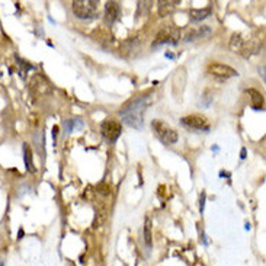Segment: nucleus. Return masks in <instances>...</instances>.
<instances>
[{
	"label": "nucleus",
	"mask_w": 266,
	"mask_h": 266,
	"mask_svg": "<svg viewBox=\"0 0 266 266\" xmlns=\"http://www.w3.org/2000/svg\"><path fill=\"white\" fill-rule=\"evenodd\" d=\"M121 16V6L118 1H106L105 4V19L108 24H114Z\"/></svg>",
	"instance_id": "obj_10"
},
{
	"label": "nucleus",
	"mask_w": 266,
	"mask_h": 266,
	"mask_svg": "<svg viewBox=\"0 0 266 266\" xmlns=\"http://www.w3.org/2000/svg\"><path fill=\"white\" fill-rule=\"evenodd\" d=\"M30 89H31V92H32L35 96L47 95V93H50V90H51L48 82H47L42 76H39V74L33 76L32 79H31V82H30Z\"/></svg>",
	"instance_id": "obj_9"
},
{
	"label": "nucleus",
	"mask_w": 266,
	"mask_h": 266,
	"mask_svg": "<svg viewBox=\"0 0 266 266\" xmlns=\"http://www.w3.org/2000/svg\"><path fill=\"white\" fill-rule=\"evenodd\" d=\"M100 133H102V135H103L108 141L114 143V141L118 140V137L122 133V125H121L119 121H117V119H114V118H108V119H105V121L102 122V125H100Z\"/></svg>",
	"instance_id": "obj_5"
},
{
	"label": "nucleus",
	"mask_w": 266,
	"mask_h": 266,
	"mask_svg": "<svg viewBox=\"0 0 266 266\" xmlns=\"http://www.w3.org/2000/svg\"><path fill=\"white\" fill-rule=\"evenodd\" d=\"M41 135H42V133H38L36 135H35V144H36V150H38V153L41 151V154H44V138L39 141V138H41Z\"/></svg>",
	"instance_id": "obj_17"
},
{
	"label": "nucleus",
	"mask_w": 266,
	"mask_h": 266,
	"mask_svg": "<svg viewBox=\"0 0 266 266\" xmlns=\"http://www.w3.org/2000/svg\"><path fill=\"white\" fill-rule=\"evenodd\" d=\"M208 33H209V27H202V28H198V30H195V31L188 33V35L185 36V41H186V42L195 41V39H198V38H204V36L208 35Z\"/></svg>",
	"instance_id": "obj_15"
},
{
	"label": "nucleus",
	"mask_w": 266,
	"mask_h": 266,
	"mask_svg": "<svg viewBox=\"0 0 266 266\" xmlns=\"http://www.w3.org/2000/svg\"><path fill=\"white\" fill-rule=\"evenodd\" d=\"M208 73L217 79H230L237 76V71L230 66L221 64V63H211L208 66Z\"/></svg>",
	"instance_id": "obj_8"
},
{
	"label": "nucleus",
	"mask_w": 266,
	"mask_h": 266,
	"mask_svg": "<svg viewBox=\"0 0 266 266\" xmlns=\"http://www.w3.org/2000/svg\"><path fill=\"white\" fill-rule=\"evenodd\" d=\"M259 74H261V77L264 79V82L266 83V66L259 67Z\"/></svg>",
	"instance_id": "obj_19"
},
{
	"label": "nucleus",
	"mask_w": 266,
	"mask_h": 266,
	"mask_svg": "<svg viewBox=\"0 0 266 266\" xmlns=\"http://www.w3.org/2000/svg\"><path fill=\"white\" fill-rule=\"evenodd\" d=\"M143 233H144V243L147 246V250H151V247H153V221L150 217H147L144 221Z\"/></svg>",
	"instance_id": "obj_11"
},
{
	"label": "nucleus",
	"mask_w": 266,
	"mask_h": 266,
	"mask_svg": "<svg viewBox=\"0 0 266 266\" xmlns=\"http://www.w3.org/2000/svg\"><path fill=\"white\" fill-rule=\"evenodd\" d=\"M182 124L195 131H209V122L205 117L201 115H189L182 118Z\"/></svg>",
	"instance_id": "obj_7"
},
{
	"label": "nucleus",
	"mask_w": 266,
	"mask_h": 266,
	"mask_svg": "<svg viewBox=\"0 0 266 266\" xmlns=\"http://www.w3.org/2000/svg\"><path fill=\"white\" fill-rule=\"evenodd\" d=\"M180 38V32L177 28L175 27H163L157 36H156V41H154V45H163V44H170V45H175L177 44Z\"/></svg>",
	"instance_id": "obj_6"
},
{
	"label": "nucleus",
	"mask_w": 266,
	"mask_h": 266,
	"mask_svg": "<svg viewBox=\"0 0 266 266\" xmlns=\"http://www.w3.org/2000/svg\"><path fill=\"white\" fill-rule=\"evenodd\" d=\"M209 15H211V9H209V7H207V9H192V10L189 12L191 19L195 21V22L204 21V19L208 18Z\"/></svg>",
	"instance_id": "obj_14"
},
{
	"label": "nucleus",
	"mask_w": 266,
	"mask_h": 266,
	"mask_svg": "<svg viewBox=\"0 0 266 266\" xmlns=\"http://www.w3.org/2000/svg\"><path fill=\"white\" fill-rule=\"evenodd\" d=\"M74 16L79 19H93L99 13V1L95 0H74L71 3Z\"/></svg>",
	"instance_id": "obj_2"
},
{
	"label": "nucleus",
	"mask_w": 266,
	"mask_h": 266,
	"mask_svg": "<svg viewBox=\"0 0 266 266\" xmlns=\"http://www.w3.org/2000/svg\"><path fill=\"white\" fill-rule=\"evenodd\" d=\"M247 93H249V96H250V105H252V108H253V109H262L264 102H265L262 93H259V92L255 90V89H249Z\"/></svg>",
	"instance_id": "obj_13"
},
{
	"label": "nucleus",
	"mask_w": 266,
	"mask_h": 266,
	"mask_svg": "<svg viewBox=\"0 0 266 266\" xmlns=\"http://www.w3.org/2000/svg\"><path fill=\"white\" fill-rule=\"evenodd\" d=\"M151 127H153L154 134L157 135V138H159L163 144L172 146V144H175V143L177 141V133H176L172 127H169L166 122H163V121H160V119H156V121L151 122Z\"/></svg>",
	"instance_id": "obj_4"
},
{
	"label": "nucleus",
	"mask_w": 266,
	"mask_h": 266,
	"mask_svg": "<svg viewBox=\"0 0 266 266\" xmlns=\"http://www.w3.org/2000/svg\"><path fill=\"white\" fill-rule=\"evenodd\" d=\"M24 159H25V166H27V170L30 172H35V167H33L32 163V151L31 148L25 144L24 146Z\"/></svg>",
	"instance_id": "obj_16"
},
{
	"label": "nucleus",
	"mask_w": 266,
	"mask_h": 266,
	"mask_svg": "<svg viewBox=\"0 0 266 266\" xmlns=\"http://www.w3.org/2000/svg\"><path fill=\"white\" fill-rule=\"evenodd\" d=\"M148 103V96H141L137 99L130 100L119 112L121 119L128 125L140 130L143 127V114Z\"/></svg>",
	"instance_id": "obj_1"
},
{
	"label": "nucleus",
	"mask_w": 266,
	"mask_h": 266,
	"mask_svg": "<svg viewBox=\"0 0 266 266\" xmlns=\"http://www.w3.org/2000/svg\"><path fill=\"white\" fill-rule=\"evenodd\" d=\"M179 4L177 0H160L157 1V9H159V13L160 16H167L169 13H172L175 10V7Z\"/></svg>",
	"instance_id": "obj_12"
},
{
	"label": "nucleus",
	"mask_w": 266,
	"mask_h": 266,
	"mask_svg": "<svg viewBox=\"0 0 266 266\" xmlns=\"http://www.w3.org/2000/svg\"><path fill=\"white\" fill-rule=\"evenodd\" d=\"M64 130H66V133H71V131H74V127H73V119H67V121H64Z\"/></svg>",
	"instance_id": "obj_18"
},
{
	"label": "nucleus",
	"mask_w": 266,
	"mask_h": 266,
	"mask_svg": "<svg viewBox=\"0 0 266 266\" xmlns=\"http://www.w3.org/2000/svg\"><path fill=\"white\" fill-rule=\"evenodd\" d=\"M1 266H4V264H3V262H1Z\"/></svg>",
	"instance_id": "obj_21"
},
{
	"label": "nucleus",
	"mask_w": 266,
	"mask_h": 266,
	"mask_svg": "<svg viewBox=\"0 0 266 266\" xmlns=\"http://www.w3.org/2000/svg\"><path fill=\"white\" fill-rule=\"evenodd\" d=\"M230 48H232V51L243 56V57H249L253 53H256V44L252 39L243 36L241 33H233V36L230 39Z\"/></svg>",
	"instance_id": "obj_3"
},
{
	"label": "nucleus",
	"mask_w": 266,
	"mask_h": 266,
	"mask_svg": "<svg viewBox=\"0 0 266 266\" xmlns=\"http://www.w3.org/2000/svg\"><path fill=\"white\" fill-rule=\"evenodd\" d=\"M204 207H205V194H202V197H201V205H200L201 212H204Z\"/></svg>",
	"instance_id": "obj_20"
}]
</instances>
